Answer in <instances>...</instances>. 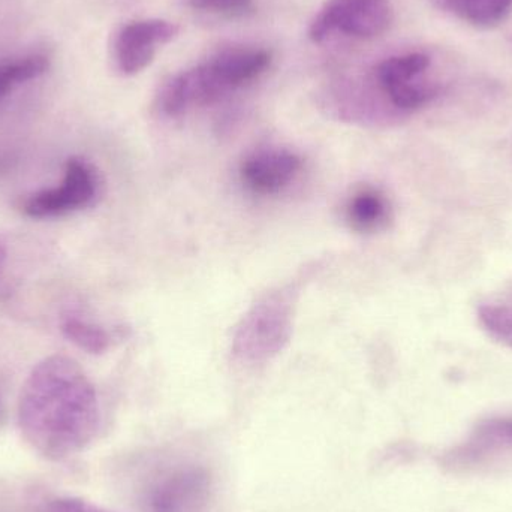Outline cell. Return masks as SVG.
I'll use <instances>...</instances> for the list:
<instances>
[{"label": "cell", "instance_id": "6da1fadb", "mask_svg": "<svg viewBox=\"0 0 512 512\" xmlns=\"http://www.w3.org/2000/svg\"><path fill=\"white\" fill-rule=\"evenodd\" d=\"M17 420L21 435L36 453L60 462L92 444L101 409L83 369L71 358L53 355L36 364L24 381Z\"/></svg>", "mask_w": 512, "mask_h": 512}, {"label": "cell", "instance_id": "7a4b0ae2", "mask_svg": "<svg viewBox=\"0 0 512 512\" xmlns=\"http://www.w3.org/2000/svg\"><path fill=\"white\" fill-rule=\"evenodd\" d=\"M215 477L204 463L189 457L158 460L144 475L138 501L144 512H210Z\"/></svg>", "mask_w": 512, "mask_h": 512}, {"label": "cell", "instance_id": "3957f363", "mask_svg": "<svg viewBox=\"0 0 512 512\" xmlns=\"http://www.w3.org/2000/svg\"><path fill=\"white\" fill-rule=\"evenodd\" d=\"M271 65V53L265 48H222L209 59L186 69V86L195 107L216 104L228 93L258 80Z\"/></svg>", "mask_w": 512, "mask_h": 512}, {"label": "cell", "instance_id": "277c9868", "mask_svg": "<svg viewBox=\"0 0 512 512\" xmlns=\"http://www.w3.org/2000/svg\"><path fill=\"white\" fill-rule=\"evenodd\" d=\"M101 182L95 167L83 158L68 159L62 183L24 198L20 209L27 218L53 219L89 209L98 200Z\"/></svg>", "mask_w": 512, "mask_h": 512}, {"label": "cell", "instance_id": "5b68a950", "mask_svg": "<svg viewBox=\"0 0 512 512\" xmlns=\"http://www.w3.org/2000/svg\"><path fill=\"white\" fill-rule=\"evenodd\" d=\"M388 0H327L309 27V38L322 42L339 32L358 39L384 35L393 24Z\"/></svg>", "mask_w": 512, "mask_h": 512}, {"label": "cell", "instance_id": "8992f818", "mask_svg": "<svg viewBox=\"0 0 512 512\" xmlns=\"http://www.w3.org/2000/svg\"><path fill=\"white\" fill-rule=\"evenodd\" d=\"M179 35V26L161 18L125 24L114 39L113 56L120 74L137 75L155 60L164 45Z\"/></svg>", "mask_w": 512, "mask_h": 512}, {"label": "cell", "instance_id": "52a82bcc", "mask_svg": "<svg viewBox=\"0 0 512 512\" xmlns=\"http://www.w3.org/2000/svg\"><path fill=\"white\" fill-rule=\"evenodd\" d=\"M301 170V159L289 150L268 149L246 158L240 176L254 194L274 195L288 188Z\"/></svg>", "mask_w": 512, "mask_h": 512}, {"label": "cell", "instance_id": "ba28073f", "mask_svg": "<svg viewBox=\"0 0 512 512\" xmlns=\"http://www.w3.org/2000/svg\"><path fill=\"white\" fill-rule=\"evenodd\" d=\"M439 11L480 29H492L507 20L512 0H430Z\"/></svg>", "mask_w": 512, "mask_h": 512}, {"label": "cell", "instance_id": "9c48e42d", "mask_svg": "<svg viewBox=\"0 0 512 512\" xmlns=\"http://www.w3.org/2000/svg\"><path fill=\"white\" fill-rule=\"evenodd\" d=\"M390 204L378 189L364 188L355 192L346 207L349 224L360 233H375L387 227Z\"/></svg>", "mask_w": 512, "mask_h": 512}, {"label": "cell", "instance_id": "30bf717a", "mask_svg": "<svg viewBox=\"0 0 512 512\" xmlns=\"http://www.w3.org/2000/svg\"><path fill=\"white\" fill-rule=\"evenodd\" d=\"M499 451H512V417H496L483 421L468 444L456 451V457L462 460L481 459Z\"/></svg>", "mask_w": 512, "mask_h": 512}, {"label": "cell", "instance_id": "8fae6325", "mask_svg": "<svg viewBox=\"0 0 512 512\" xmlns=\"http://www.w3.org/2000/svg\"><path fill=\"white\" fill-rule=\"evenodd\" d=\"M432 65V60L424 53L400 54L388 57L376 66L375 77L379 89L387 93L403 84L420 80Z\"/></svg>", "mask_w": 512, "mask_h": 512}, {"label": "cell", "instance_id": "7c38bea8", "mask_svg": "<svg viewBox=\"0 0 512 512\" xmlns=\"http://www.w3.org/2000/svg\"><path fill=\"white\" fill-rule=\"evenodd\" d=\"M50 60L42 54L0 62V105L17 87L36 80L48 71Z\"/></svg>", "mask_w": 512, "mask_h": 512}, {"label": "cell", "instance_id": "4fadbf2b", "mask_svg": "<svg viewBox=\"0 0 512 512\" xmlns=\"http://www.w3.org/2000/svg\"><path fill=\"white\" fill-rule=\"evenodd\" d=\"M60 330L69 342L89 354H102L110 346V336L107 331L75 315L63 316Z\"/></svg>", "mask_w": 512, "mask_h": 512}, {"label": "cell", "instance_id": "5bb4252c", "mask_svg": "<svg viewBox=\"0 0 512 512\" xmlns=\"http://www.w3.org/2000/svg\"><path fill=\"white\" fill-rule=\"evenodd\" d=\"M478 321L496 342L512 351V307L507 304H481Z\"/></svg>", "mask_w": 512, "mask_h": 512}, {"label": "cell", "instance_id": "9a60e30c", "mask_svg": "<svg viewBox=\"0 0 512 512\" xmlns=\"http://www.w3.org/2000/svg\"><path fill=\"white\" fill-rule=\"evenodd\" d=\"M197 11L219 15H242L254 6L255 0H186Z\"/></svg>", "mask_w": 512, "mask_h": 512}, {"label": "cell", "instance_id": "2e32d148", "mask_svg": "<svg viewBox=\"0 0 512 512\" xmlns=\"http://www.w3.org/2000/svg\"><path fill=\"white\" fill-rule=\"evenodd\" d=\"M39 512H116L93 504V502L84 501L80 498H56L42 505Z\"/></svg>", "mask_w": 512, "mask_h": 512}, {"label": "cell", "instance_id": "e0dca14e", "mask_svg": "<svg viewBox=\"0 0 512 512\" xmlns=\"http://www.w3.org/2000/svg\"><path fill=\"white\" fill-rule=\"evenodd\" d=\"M6 262V248L2 242H0V274H2L3 267H5Z\"/></svg>", "mask_w": 512, "mask_h": 512}, {"label": "cell", "instance_id": "ac0fdd59", "mask_svg": "<svg viewBox=\"0 0 512 512\" xmlns=\"http://www.w3.org/2000/svg\"><path fill=\"white\" fill-rule=\"evenodd\" d=\"M0 415H2V402H0Z\"/></svg>", "mask_w": 512, "mask_h": 512}]
</instances>
